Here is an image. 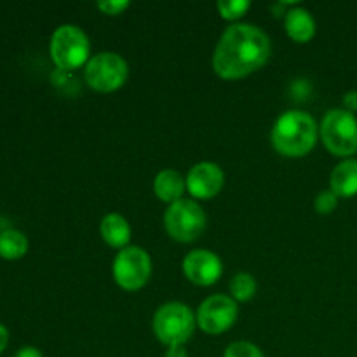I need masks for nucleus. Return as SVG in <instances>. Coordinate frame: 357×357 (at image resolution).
<instances>
[{
	"mask_svg": "<svg viewBox=\"0 0 357 357\" xmlns=\"http://www.w3.org/2000/svg\"><path fill=\"white\" fill-rule=\"evenodd\" d=\"M239 316V307L232 296H208L197 309V324L209 335L225 333L234 326Z\"/></svg>",
	"mask_w": 357,
	"mask_h": 357,
	"instance_id": "1a4fd4ad",
	"label": "nucleus"
},
{
	"mask_svg": "<svg viewBox=\"0 0 357 357\" xmlns=\"http://www.w3.org/2000/svg\"><path fill=\"white\" fill-rule=\"evenodd\" d=\"M100 232L105 243L114 248H121V250L128 248L129 239H131V227L121 213H108L101 220Z\"/></svg>",
	"mask_w": 357,
	"mask_h": 357,
	"instance_id": "2eb2a0df",
	"label": "nucleus"
},
{
	"mask_svg": "<svg viewBox=\"0 0 357 357\" xmlns=\"http://www.w3.org/2000/svg\"><path fill=\"white\" fill-rule=\"evenodd\" d=\"M330 190H333L338 199H351L357 195V159L349 157L333 167L330 176Z\"/></svg>",
	"mask_w": 357,
	"mask_h": 357,
	"instance_id": "f8f14e48",
	"label": "nucleus"
},
{
	"mask_svg": "<svg viewBox=\"0 0 357 357\" xmlns=\"http://www.w3.org/2000/svg\"><path fill=\"white\" fill-rule=\"evenodd\" d=\"M183 272L190 282L197 286H211L223 274V264L216 253L209 250H194L185 257Z\"/></svg>",
	"mask_w": 357,
	"mask_h": 357,
	"instance_id": "9b49d317",
	"label": "nucleus"
},
{
	"mask_svg": "<svg viewBox=\"0 0 357 357\" xmlns=\"http://www.w3.org/2000/svg\"><path fill=\"white\" fill-rule=\"evenodd\" d=\"M166 357H188V352L185 345H171V347H167Z\"/></svg>",
	"mask_w": 357,
	"mask_h": 357,
	"instance_id": "b1692460",
	"label": "nucleus"
},
{
	"mask_svg": "<svg viewBox=\"0 0 357 357\" xmlns=\"http://www.w3.org/2000/svg\"><path fill=\"white\" fill-rule=\"evenodd\" d=\"M129 66L121 54L112 51L98 52L91 56L86 65V82L100 93H112L122 87L128 80Z\"/></svg>",
	"mask_w": 357,
	"mask_h": 357,
	"instance_id": "423d86ee",
	"label": "nucleus"
},
{
	"mask_svg": "<svg viewBox=\"0 0 357 357\" xmlns=\"http://www.w3.org/2000/svg\"><path fill=\"white\" fill-rule=\"evenodd\" d=\"M114 279L126 291H136L149 282L152 275V258L143 248L128 246L114 260Z\"/></svg>",
	"mask_w": 357,
	"mask_h": 357,
	"instance_id": "6e6552de",
	"label": "nucleus"
},
{
	"mask_svg": "<svg viewBox=\"0 0 357 357\" xmlns=\"http://www.w3.org/2000/svg\"><path fill=\"white\" fill-rule=\"evenodd\" d=\"M54 65L63 72L77 70L87 65L91 54V44L86 31L77 24H61L54 30L49 44Z\"/></svg>",
	"mask_w": 357,
	"mask_h": 357,
	"instance_id": "20e7f679",
	"label": "nucleus"
},
{
	"mask_svg": "<svg viewBox=\"0 0 357 357\" xmlns=\"http://www.w3.org/2000/svg\"><path fill=\"white\" fill-rule=\"evenodd\" d=\"M129 6H131L129 0H100L98 2V9L103 10L105 14H110V16L124 13Z\"/></svg>",
	"mask_w": 357,
	"mask_h": 357,
	"instance_id": "412c9836",
	"label": "nucleus"
},
{
	"mask_svg": "<svg viewBox=\"0 0 357 357\" xmlns=\"http://www.w3.org/2000/svg\"><path fill=\"white\" fill-rule=\"evenodd\" d=\"M324 146L338 157H352L357 152V117L345 108L328 110L319 126Z\"/></svg>",
	"mask_w": 357,
	"mask_h": 357,
	"instance_id": "39448f33",
	"label": "nucleus"
},
{
	"mask_svg": "<svg viewBox=\"0 0 357 357\" xmlns=\"http://www.w3.org/2000/svg\"><path fill=\"white\" fill-rule=\"evenodd\" d=\"M223 357H265L264 352L260 351V347L251 342L241 340V342H234L230 344L229 347L225 349L223 352Z\"/></svg>",
	"mask_w": 357,
	"mask_h": 357,
	"instance_id": "6ab92c4d",
	"label": "nucleus"
},
{
	"mask_svg": "<svg viewBox=\"0 0 357 357\" xmlns=\"http://www.w3.org/2000/svg\"><path fill=\"white\" fill-rule=\"evenodd\" d=\"M225 183V173L211 160L195 164L187 174V190L194 199H213L220 194Z\"/></svg>",
	"mask_w": 357,
	"mask_h": 357,
	"instance_id": "9d476101",
	"label": "nucleus"
},
{
	"mask_svg": "<svg viewBox=\"0 0 357 357\" xmlns=\"http://www.w3.org/2000/svg\"><path fill=\"white\" fill-rule=\"evenodd\" d=\"M286 33L295 42H309L316 35V20L305 7H293L286 10L284 16Z\"/></svg>",
	"mask_w": 357,
	"mask_h": 357,
	"instance_id": "ddd939ff",
	"label": "nucleus"
},
{
	"mask_svg": "<svg viewBox=\"0 0 357 357\" xmlns=\"http://www.w3.org/2000/svg\"><path fill=\"white\" fill-rule=\"evenodd\" d=\"M337 206L338 195L335 194L333 190L321 192L316 197V201H314V208H316V211L319 213V215H330V213H333L335 209H337Z\"/></svg>",
	"mask_w": 357,
	"mask_h": 357,
	"instance_id": "aec40b11",
	"label": "nucleus"
},
{
	"mask_svg": "<svg viewBox=\"0 0 357 357\" xmlns=\"http://www.w3.org/2000/svg\"><path fill=\"white\" fill-rule=\"evenodd\" d=\"M271 56V38L250 23H234L216 44L213 68L222 79H243L257 72Z\"/></svg>",
	"mask_w": 357,
	"mask_h": 357,
	"instance_id": "f257e3e1",
	"label": "nucleus"
},
{
	"mask_svg": "<svg viewBox=\"0 0 357 357\" xmlns=\"http://www.w3.org/2000/svg\"><path fill=\"white\" fill-rule=\"evenodd\" d=\"M197 324V317L190 307L181 302L164 303L153 314L152 328L155 337L164 345H185L192 338Z\"/></svg>",
	"mask_w": 357,
	"mask_h": 357,
	"instance_id": "7ed1b4c3",
	"label": "nucleus"
},
{
	"mask_svg": "<svg viewBox=\"0 0 357 357\" xmlns=\"http://www.w3.org/2000/svg\"><path fill=\"white\" fill-rule=\"evenodd\" d=\"M319 126L303 110H288L278 117L272 128V145L284 157H303L316 146Z\"/></svg>",
	"mask_w": 357,
	"mask_h": 357,
	"instance_id": "f03ea898",
	"label": "nucleus"
},
{
	"mask_svg": "<svg viewBox=\"0 0 357 357\" xmlns=\"http://www.w3.org/2000/svg\"><path fill=\"white\" fill-rule=\"evenodd\" d=\"M220 16L229 21H236L246 14V10L251 7L250 0H218L216 3Z\"/></svg>",
	"mask_w": 357,
	"mask_h": 357,
	"instance_id": "a211bd4d",
	"label": "nucleus"
},
{
	"mask_svg": "<svg viewBox=\"0 0 357 357\" xmlns=\"http://www.w3.org/2000/svg\"><path fill=\"white\" fill-rule=\"evenodd\" d=\"M164 227L174 241L192 243L206 229V213L194 199H181L164 213Z\"/></svg>",
	"mask_w": 357,
	"mask_h": 357,
	"instance_id": "0eeeda50",
	"label": "nucleus"
},
{
	"mask_svg": "<svg viewBox=\"0 0 357 357\" xmlns=\"http://www.w3.org/2000/svg\"><path fill=\"white\" fill-rule=\"evenodd\" d=\"M229 288L230 293H232V298L236 302H248L257 293V281H255V278L251 274L239 272V274H236L230 279Z\"/></svg>",
	"mask_w": 357,
	"mask_h": 357,
	"instance_id": "f3484780",
	"label": "nucleus"
},
{
	"mask_svg": "<svg viewBox=\"0 0 357 357\" xmlns=\"http://www.w3.org/2000/svg\"><path fill=\"white\" fill-rule=\"evenodd\" d=\"M14 357H44V356H42V352L38 351L37 347H33V345H24V347L20 349V351H16Z\"/></svg>",
	"mask_w": 357,
	"mask_h": 357,
	"instance_id": "5701e85b",
	"label": "nucleus"
},
{
	"mask_svg": "<svg viewBox=\"0 0 357 357\" xmlns=\"http://www.w3.org/2000/svg\"><path fill=\"white\" fill-rule=\"evenodd\" d=\"M28 251V239L16 229H6L0 232V257L6 260H17Z\"/></svg>",
	"mask_w": 357,
	"mask_h": 357,
	"instance_id": "dca6fc26",
	"label": "nucleus"
},
{
	"mask_svg": "<svg viewBox=\"0 0 357 357\" xmlns=\"http://www.w3.org/2000/svg\"><path fill=\"white\" fill-rule=\"evenodd\" d=\"M7 344H9V331H7V328L0 323V354L6 351Z\"/></svg>",
	"mask_w": 357,
	"mask_h": 357,
	"instance_id": "393cba45",
	"label": "nucleus"
},
{
	"mask_svg": "<svg viewBox=\"0 0 357 357\" xmlns=\"http://www.w3.org/2000/svg\"><path fill=\"white\" fill-rule=\"evenodd\" d=\"M185 188H187V180L174 169H162L153 180L155 195L160 201L169 202V204L183 199L181 195H183Z\"/></svg>",
	"mask_w": 357,
	"mask_h": 357,
	"instance_id": "4468645a",
	"label": "nucleus"
},
{
	"mask_svg": "<svg viewBox=\"0 0 357 357\" xmlns=\"http://www.w3.org/2000/svg\"><path fill=\"white\" fill-rule=\"evenodd\" d=\"M347 112H357V91H349L344 96V107Z\"/></svg>",
	"mask_w": 357,
	"mask_h": 357,
	"instance_id": "4be33fe9",
	"label": "nucleus"
}]
</instances>
